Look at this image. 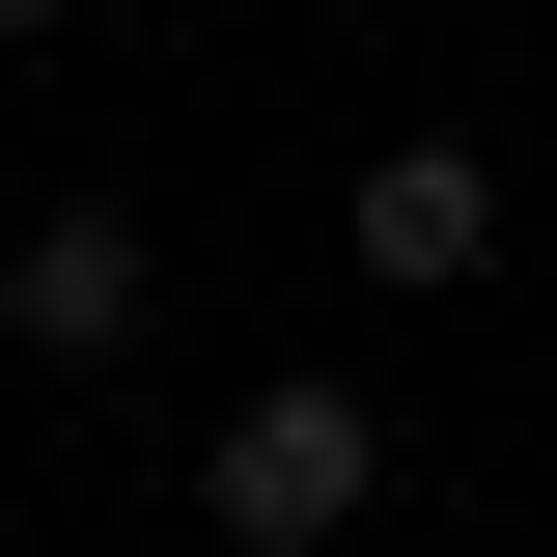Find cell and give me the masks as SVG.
<instances>
[{"label": "cell", "instance_id": "1", "mask_svg": "<svg viewBox=\"0 0 557 557\" xmlns=\"http://www.w3.org/2000/svg\"><path fill=\"white\" fill-rule=\"evenodd\" d=\"M362 502H391V391H335V362H278V391L196 446V530L223 557H335Z\"/></svg>", "mask_w": 557, "mask_h": 557}, {"label": "cell", "instance_id": "3", "mask_svg": "<svg viewBox=\"0 0 557 557\" xmlns=\"http://www.w3.org/2000/svg\"><path fill=\"white\" fill-rule=\"evenodd\" d=\"M0 335H28V362L84 391V362H139V335H168V251H139L112 196H57V223H0Z\"/></svg>", "mask_w": 557, "mask_h": 557}, {"label": "cell", "instance_id": "2", "mask_svg": "<svg viewBox=\"0 0 557 557\" xmlns=\"http://www.w3.org/2000/svg\"><path fill=\"white\" fill-rule=\"evenodd\" d=\"M335 251L391 278V307H474V278H502V168H474V139H362V168H335Z\"/></svg>", "mask_w": 557, "mask_h": 557}, {"label": "cell", "instance_id": "4", "mask_svg": "<svg viewBox=\"0 0 557 557\" xmlns=\"http://www.w3.org/2000/svg\"><path fill=\"white\" fill-rule=\"evenodd\" d=\"M0 28H84V0H0Z\"/></svg>", "mask_w": 557, "mask_h": 557}]
</instances>
